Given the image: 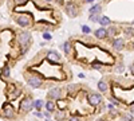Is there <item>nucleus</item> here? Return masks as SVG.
Segmentation results:
<instances>
[{"label": "nucleus", "instance_id": "obj_23", "mask_svg": "<svg viewBox=\"0 0 134 121\" xmlns=\"http://www.w3.org/2000/svg\"><path fill=\"white\" fill-rule=\"evenodd\" d=\"M56 118H58V120H62V118H63V113H62V112L58 113V117H56Z\"/></svg>", "mask_w": 134, "mask_h": 121}, {"label": "nucleus", "instance_id": "obj_26", "mask_svg": "<svg viewBox=\"0 0 134 121\" xmlns=\"http://www.w3.org/2000/svg\"><path fill=\"white\" fill-rule=\"evenodd\" d=\"M70 121H79V120H78L77 117H71V118H70Z\"/></svg>", "mask_w": 134, "mask_h": 121}, {"label": "nucleus", "instance_id": "obj_27", "mask_svg": "<svg viewBox=\"0 0 134 121\" xmlns=\"http://www.w3.org/2000/svg\"><path fill=\"white\" fill-rule=\"evenodd\" d=\"M93 67H94V69H99L101 66H99V65H93Z\"/></svg>", "mask_w": 134, "mask_h": 121}, {"label": "nucleus", "instance_id": "obj_9", "mask_svg": "<svg viewBox=\"0 0 134 121\" xmlns=\"http://www.w3.org/2000/svg\"><path fill=\"white\" fill-rule=\"evenodd\" d=\"M113 47H114V50H117V51L122 50V49H123V41H122V39H114Z\"/></svg>", "mask_w": 134, "mask_h": 121}, {"label": "nucleus", "instance_id": "obj_11", "mask_svg": "<svg viewBox=\"0 0 134 121\" xmlns=\"http://www.w3.org/2000/svg\"><path fill=\"white\" fill-rule=\"evenodd\" d=\"M4 116L6 117H14V109H12V106H6L4 108Z\"/></svg>", "mask_w": 134, "mask_h": 121}, {"label": "nucleus", "instance_id": "obj_13", "mask_svg": "<svg viewBox=\"0 0 134 121\" xmlns=\"http://www.w3.org/2000/svg\"><path fill=\"white\" fill-rule=\"evenodd\" d=\"M46 109H47V112H54L55 110V104L52 102V101H47L46 102Z\"/></svg>", "mask_w": 134, "mask_h": 121}, {"label": "nucleus", "instance_id": "obj_20", "mask_svg": "<svg viewBox=\"0 0 134 121\" xmlns=\"http://www.w3.org/2000/svg\"><path fill=\"white\" fill-rule=\"evenodd\" d=\"M125 34L127 35V36H131V35H133V27H130V28H126Z\"/></svg>", "mask_w": 134, "mask_h": 121}, {"label": "nucleus", "instance_id": "obj_22", "mask_svg": "<svg viewBox=\"0 0 134 121\" xmlns=\"http://www.w3.org/2000/svg\"><path fill=\"white\" fill-rule=\"evenodd\" d=\"M43 38H44V39H51V35L48 32H44V34H43Z\"/></svg>", "mask_w": 134, "mask_h": 121}, {"label": "nucleus", "instance_id": "obj_21", "mask_svg": "<svg viewBox=\"0 0 134 121\" xmlns=\"http://www.w3.org/2000/svg\"><path fill=\"white\" fill-rule=\"evenodd\" d=\"M90 19H91L93 22H99V16H98V15H91V16H90Z\"/></svg>", "mask_w": 134, "mask_h": 121}, {"label": "nucleus", "instance_id": "obj_8", "mask_svg": "<svg viewBox=\"0 0 134 121\" xmlns=\"http://www.w3.org/2000/svg\"><path fill=\"white\" fill-rule=\"evenodd\" d=\"M95 36H97L98 39H103V38H106V36H107V30H106L105 27H101V28H98V30L95 31Z\"/></svg>", "mask_w": 134, "mask_h": 121}, {"label": "nucleus", "instance_id": "obj_28", "mask_svg": "<svg viewBox=\"0 0 134 121\" xmlns=\"http://www.w3.org/2000/svg\"><path fill=\"white\" fill-rule=\"evenodd\" d=\"M86 2H87V3H93L94 0H86Z\"/></svg>", "mask_w": 134, "mask_h": 121}, {"label": "nucleus", "instance_id": "obj_18", "mask_svg": "<svg viewBox=\"0 0 134 121\" xmlns=\"http://www.w3.org/2000/svg\"><path fill=\"white\" fill-rule=\"evenodd\" d=\"M63 49H64V53H70V42H64Z\"/></svg>", "mask_w": 134, "mask_h": 121}, {"label": "nucleus", "instance_id": "obj_24", "mask_svg": "<svg viewBox=\"0 0 134 121\" xmlns=\"http://www.w3.org/2000/svg\"><path fill=\"white\" fill-rule=\"evenodd\" d=\"M122 70H123V66H122V65L119 66V67H117V71H118V73H121Z\"/></svg>", "mask_w": 134, "mask_h": 121}, {"label": "nucleus", "instance_id": "obj_12", "mask_svg": "<svg viewBox=\"0 0 134 121\" xmlns=\"http://www.w3.org/2000/svg\"><path fill=\"white\" fill-rule=\"evenodd\" d=\"M107 84L105 82V81H99V82H98V89H99L101 92H107Z\"/></svg>", "mask_w": 134, "mask_h": 121}, {"label": "nucleus", "instance_id": "obj_15", "mask_svg": "<svg viewBox=\"0 0 134 121\" xmlns=\"http://www.w3.org/2000/svg\"><path fill=\"white\" fill-rule=\"evenodd\" d=\"M99 23L102 24V27H106V26H109L110 24V19L107 16H103V18H101L99 19Z\"/></svg>", "mask_w": 134, "mask_h": 121}, {"label": "nucleus", "instance_id": "obj_1", "mask_svg": "<svg viewBox=\"0 0 134 121\" xmlns=\"http://www.w3.org/2000/svg\"><path fill=\"white\" fill-rule=\"evenodd\" d=\"M18 41H19V43L22 45V47L26 50L28 47V43L31 41V34L27 32V31H22V32L19 34V36H18Z\"/></svg>", "mask_w": 134, "mask_h": 121}, {"label": "nucleus", "instance_id": "obj_17", "mask_svg": "<svg viewBox=\"0 0 134 121\" xmlns=\"http://www.w3.org/2000/svg\"><path fill=\"white\" fill-rule=\"evenodd\" d=\"M34 106L36 108V109H42V108H43V101H42V100L34 101Z\"/></svg>", "mask_w": 134, "mask_h": 121}, {"label": "nucleus", "instance_id": "obj_25", "mask_svg": "<svg viewBox=\"0 0 134 121\" xmlns=\"http://www.w3.org/2000/svg\"><path fill=\"white\" fill-rule=\"evenodd\" d=\"M15 2H16V3H18V4H20V3H22V4H23V3H26V2H27V0H15Z\"/></svg>", "mask_w": 134, "mask_h": 121}, {"label": "nucleus", "instance_id": "obj_19", "mask_svg": "<svg viewBox=\"0 0 134 121\" xmlns=\"http://www.w3.org/2000/svg\"><path fill=\"white\" fill-rule=\"evenodd\" d=\"M82 31H83L85 34H90V32H91V30H90L89 26H83V27H82Z\"/></svg>", "mask_w": 134, "mask_h": 121}, {"label": "nucleus", "instance_id": "obj_2", "mask_svg": "<svg viewBox=\"0 0 134 121\" xmlns=\"http://www.w3.org/2000/svg\"><path fill=\"white\" fill-rule=\"evenodd\" d=\"M34 106V101L31 97H26L24 100H22V102H20V112L23 113H27V112H30L31 109H32Z\"/></svg>", "mask_w": 134, "mask_h": 121}, {"label": "nucleus", "instance_id": "obj_7", "mask_svg": "<svg viewBox=\"0 0 134 121\" xmlns=\"http://www.w3.org/2000/svg\"><path fill=\"white\" fill-rule=\"evenodd\" d=\"M66 12H67L69 16H71V18H74L77 15V8L74 7L73 3H69V4L66 6Z\"/></svg>", "mask_w": 134, "mask_h": 121}, {"label": "nucleus", "instance_id": "obj_29", "mask_svg": "<svg viewBox=\"0 0 134 121\" xmlns=\"http://www.w3.org/2000/svg\"><path fill=\"white\" fill-rule=\"evenodd\" d=\"M46 2H51V0H46Z\"/></svg>", "mask_w": 134, "mask_h": 121}, {"label": "nucleus", "instance_id": "obj_5", "mask_svg": "<svg viewBox=\"0 0 134 121\" xmlns=\"http://www.w3.org/2000/svg\"><path fill=\"white\" fill-rule=\"evenodd\" d=\"M18 24H20L22 27H27L30 24V16L28 15H22V16L18 18Z\"/></svg>", "mask_w": 134, "mask_h": 121}, {"label": "nucleus", "instance_id": "obj_4", "mask_svg": "<svg viewBox=\"0 0 134 121\" xmlns=\"http://www.w3.org/2000/svg\"><path fill=\"white\" fill-rule=\"evenodd\" d=\"M28 85L31 88H34V89H36V88H39L42 85V78H39V77H30L28 78Z\"/></svg>", "mask_w": 134, "mask_h": 121}, {"label": "nucleus", "instance_id": "obj_3", "mask_svg": "<svg viewBox=\"0 0 134 121\" xmlns=\"http://www.w3.org/2000/svg\"><path fill=\"white\" fill-rule=\"evenodd\" d=\"M87 101L91 106H97L102 102V96L101 94H97V93H91L89 97H87Z\"/></svg>", "mask_w": 134, "mask_h": 121}, {"label": "nucleus", "instance_id": "obj_14", "mask_svg": "<svg viewBox=\"0 0 134 121\" xmlns=\"http://www.w3.org/2000/svg\"><path fill=\"white\" fill-rule=\"evenodd\" d=\"M10 73H11V70H10V67L8 66H6L4 69H3V71H2V77L4 78V79H7V78L10 77Z\"/></svg>", "mask_w": 134, "mask_h": 121}, {"label": "nucleus", "instance_id": "obj_10", "mask_svg": "<svg viewBox=\"0 0 134 121\" xmlns=\"http://www.w3.org/2000/svg\"><path fill=\"white\" fill-rule=\"evenodd\" d=\"M48 59H51V61H59V59H60V57H59V54L56 51H48Z\"/></svg>", "mask_w": 134, "mask_h": 121}, {"label": "nucleus", "instance_id": "obj_16", "mask_svg": "<svg viewBox=\"0 0 134 121\" xmlns=\"http://www.w3.org/2000/svg\"><path fill=\"white\" fill-rule=\"evenodd\" d=\"M101 4H97V6H94V7H91V10H90V12H91V15H95V14H98V12H101Z\"/></svg>", "mask_w": 134, "mask_h": 121}, {"label": "nucleus", "instance_id": "obj_6", "mask_svg": "<svg viewBox=\"0 0 134 121\" xmlns=\"http://www.w3.org/2000/svg\"><path fill=\"white\" fill-rule=\"evenodd\" d=\"M60 96H62V92L59 90L58 88H54L48 92V97H51V98H54V100H59Z\"/></svg>", "mask_w": 134, "mask_h": 121}]
</instances>
